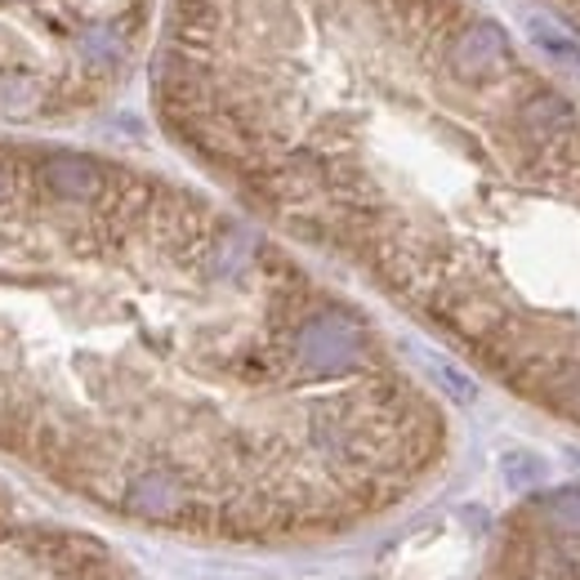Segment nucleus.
Masks as SVG:
<instances>
[{"label": "nucleus", "mask_w": 580, "mask_h": 580, "mask_svg": "<svg viewBox=\"0 0 580 580\" xmlns=\"http://www.w3.org/2000/svg\"><path fill=\"white\" fill-rule=\"evenodd\" d=\"M130 505L138 513H148V518H166L179 505V487L166 473H148V478H138L134 487H130Z\"/></svg>", "instance_id": "1"}, {"label": "nucleus", "mask_w": 580, "mask_h": 580, "mask_svg": "<svg viewBox=\"0 0 580 580\" xmlns=\"http://www.w3.org/2000/svg\"><path fill=\"white\" fill-rule=\"evenodd\" d=\"M545 509H549V518H554L563 531L580 536V492H558V496L545 500Z\"/></svg>", "instance_id": "2"}]
</instances>
